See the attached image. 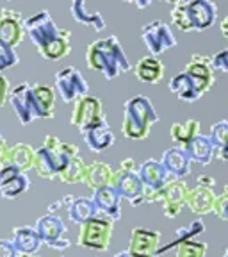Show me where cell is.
I'll list each match as a JSON object with an SVG mask.
<instances>
[{
	"instance_id": "cell-48",
	"label": "cell",
	"mask_w": 228,
	"mask_h": 257,
	"mask_svg": "<svg viewBox=\"0 0 228 257\" xmlns=\"http://www.w3.org/2000/svg\"><path fill=\"white\" fill-rule=\"evenodd\" d=\"M136 6H137V8H148L150 2H136Z\"/></svg>"
},
{
	"instance_id": "cell-41",
	"label": "cell",
	"mask_w": 228,
	"mask_h": 257,
	"mask_svg": "<svg viewBox=\"0 0 228 257\" xmlns=\"http://www.w3.org/2000/svg\"><path fill=\"white\" fill-rule=\"evenodd\" d=\"M18 252H16L15 245L9 243V241H0V257H16Z\"/></svg>"
},
{
	"instance_id": "cell-9",
	"label": "cell",
	"mask_w": 228,
	"mask_h": 257,
	"mask_svg": "<svg viewBox=\"0 0 228 257\" xmlns=\"http://www.w3.org/2000/svg\"><path fill=\"white\" fill-rule=\"evenodd\" d=\"M56 86L61 100L66 104L79 100L80 96L88 95V82L82 77V73L73 66H66L56 75Z\"/></svg>"
},
{
	"instance_id": "cell-20",
	"label": "cell",
	"mask_w": 228,
	"mask_h": 257,
	"mask_svg": "<svg viewBox=\"0 0 228 257\" xmlns=\"http://www.w3.org/2000/svg\"><path fill=\"white\" fill-rule=\"evenodd\" d=\"M120 198L121 197L114 191V189L105 186V188L96 189L91 200H93V204L96 205V209L112 221V220H120V216H121Z\"/></svg>"
},
{
	"instance_id": "cell-13",
	"label": "cell",
	"mask_w": 228,
	"mask_h": 257,
	"mask_svg": "<svg viewBox=\"0 0 228 257\" xmlns=\"http://www.w3.org/2000/svg\"><path fill=\"white\" fill-rule=\"evenodd\" d=\"M185 11H187L191 31H205L216 22V4L208 0H192L185 2Z\"/></svg>"
},
{
	"instance_id": "cell-42",
	"label": "cell",
	"mask_w": 228,
	"mask_h": 257,
	"mask_svg": "<svg viewBox=\"0 0 228 257\" xmlns=\"http://www.w3.org/2000/svg\"><path fill=\"white\" fill-rule=\"evenodd\" d=\"M8 96H9L8 79H6V77L0 73V107H2V105H6V102H8Z\"/></svg>"
},
{
	"instance_id": "cell-18",
	"label": "cell",
	"mask_w": 228,
	"mask_h": 257,
	"mask_svg": "<svg viewBox=\"0 0 228 257\" xmlns=\"http://www.w3.org/2000/svg\"><path fill=\"white\" fill-rule=\"evenodd\" d=\"M160 165L164 166L169 177H173L175 181H180L182 177H187L191 173V159L187 157L184 149L180 147H171L162 154Z\"/></svg>"
},
{
	"instance_id": "cell-8",
	"label": "cell",
	"mask_w": 228,
	"mask_h": 257,
	"mask_svg": "<svg viewBox=\"0 0 228 257\" xmlns=\"http://www.w3.org/2000/svg\"><path fill=\"white\" fill-rule=\"evenodd\" d=\"M141 38H143L144 45H146V48H148L153 57L160 56L162 52H166V50H169V48H173L176 45L171 29L162 20H153L144 25L141 29Z\"/></svg>"
},
{
	"instance_id": "cell-21",
	"label": "cell",
	"mask_w": 228,
	"mask_h": 257,
	"mask_svg": "<svg viewBox=\"0 0 228 257\" xmlns=\"http://www.w3.org/2000/svg\"><path fill=\"white\" fill-rule=\"evenodd\" d=\"M184 150L189 159H191V163L194 161V163H200L203 166L210 165L214 159V154H216L214 145L210 143L208 136H203V134H196V136L185 145Z\"/></svg>"
},
{
	"instance_id": "cell-24",
	"label": "cell",
	"mask_w": 228,
	"mask_h": 257,
	"mask_svg": "<svg viewBox=\"0 0 228 257\" xmlns=\"http://www.w3.org/2000/svg\"><path fill=\"white\" fill-rule=\"evenodd\" d=\"M82 136H84L89 150H93V152H104V150H107L114 143V134L109 128L107 121H102L100 125L89 128L88 133L82 134Z\"/></svg>"
},
{
	"instance_id": "cell-28",
	"label": "cell",
	"mask_w": 228,
	"mask_h": 257,
	"mask_svg": "<svg viewBox=\"0 0 228 257\" xmlns=\"http://www.w3.org/2000/svg\"><path fill=\"white\" fill-rule=\"evenodd\" d=\"M72 11L73 18H75L79 24H84V25H91L95 31H104L105 29V20L104 16L100 13H89L88 11V6L82 2V0H75L70 8Z\"/></svg>"
},
{
	"instance_id": "cell-26",
	"label": "cell",
	"mask_w": 228,
	"mask_h": 257,
	"mask_svg": "<svg viewBox=\"0 0 228 257\" xmlns=\"http://www.w3.org/2000/svg\"><path fill=\"white\" fill-rule=\"evenodd\" d=\"M112 170L109 165L105 163H91V165L86 166V175H84V184L91 189H100L109 186V181H111Z\"/></svg>"
},
{
	"instance_id": "cell-27",
	"label": "cell",
	"mask_w": 228,
	"mask_h": 257,
	"mask_svg": "<svg viewBox=\"0 0 228 257\" xmlns=\"http://www.w3.org/2000/svg\"><path fill=\"white\" fill-rule=\"evenodd\" d=\"M34 154L36 150L31 145H15L13 149L8 150V165L15 166L20 172H27L29 168H34Z\"/></svg>"
},
{
	"instance_id": "cell-15",
	"label": "cell",
	"mask_w": 228,
	"mask_h": 257,
	"mask_svg": "<svg viewBox=\"0 0 228 257\" xmlns=\"http://www.w3.org/2000/svg\"><path fill=\"white\" fill-rule=\"evenodd\" d=\"M24 40V25H22V15L13 9H2L0 15V41L15 48Z\"/></svg>"
},
{
	"instance_id": "cell-45",
	"label": "cell",
	"mask_w": 228,
	"mask_h": 257,
	"mask_svg": "<svg viewBox=\"0 0 228 257\" xmlns=\"http://www.w3.org/2000/svg\"><path fill=\"white\" fill-rule=\"evenodd\" d=\"M120 170H123V172H136V163H134V159H123L120 165Z\"/></svg>"
},
{
	"instance_id": "cell-39",
	"label": "cell",
	"mask_w": 228,
	"mask_h": 257,
	"mask_svg": "<svg viewBox=\"0 0 228 257\" xmlns=\"http://www.w3.org/2000/svg\"><path fill=\"white\" fill-rule=\"evenodd\" d=\"M214 213L221 218V220L228 221V184L224 186L223 193L216 195V202H214Z\"/></svg>"
},
{
	"instance_id": "cell-29",
	"label": "cell",
	"mask_w": 228,
	"mask_h": 257,
	"mask_svg": "<svg viewBox=\"0 0 228 257\" xmlns=\"http://www.w3.org/2000/svg\"><path fill=\"white\" fill-rule=\"evenodd\" d=\"M15 248L16 252L20 253H32L36 252L38 248L41 246V239L40 236L36 234V230L27 229V227H22V229L15 230Z\"/></svg>"
},
{
	"instance_id": "cell-11",
	"label": "cell",
	"mask_w": 228,
	"mask_h": 257,
	"mask_svg": "<svg viewBox=\"0 0 228 257\" xmlns=\"http://www.w3.org/2000/svg\"><path fill=\"white\" fill-rule=\"evenodd\" d=\"M64 232H66V229H64L63 220L59 216H56V214H48V216L40 218L36 223V234L40 236V239L45 241L52 248H68L70 241L63 237Z\"/></svg>"
},
{
	"instance_id": "cell-1",
	"label": "cell",
	"mask_w": 228,
	"mask_h": 257,
	"mask_svg": "<svg viewBox=\"0 0 228 257\" xmlns=\"http://www.w3.org/2000/svg\"><path fill=\"white\" fill-rule=\"evenodd\" d=\"M24 29L45 59L59 61L72 50V34L61 31L48 11H40L24 22Z\"/></svg>"
},
{
	"instance_id": "cell-10",
	"label": "cell",
	"mask_w": 228,
	"mask_h": 257,
	"mask_svg": "<svg viewBox=\"0 0 228 257\" xmlns=\"http://www.w3.org/2000/svg\"><path fill=\"white\" fill-rule=\"evenodd\" d=\"M184 73L187 75V79L191 80L192 88L196 91L198 96L205 95L208 89L214 84V75L210 70V57L208 56H198L192 54L191 61L185 66Z\"/></svg>"
},
{
	"instance_id": "cell-2",
	"label": "cell",
	"mask_w": 228,
	"mask_h": 257,
	"mask_svg": "<svg viewBox=\"0 0 228 257\" xmlns=\"http://www.w3.org/2000/svg\"><path fill=\"white\" fill-rule=\"evenodd\" d=\"M86 61H88L89 68L100 72L107 80L116 79L121 73L130 70V63H128L116 36L93 41L86 52Z\"/></svg>"
},
{
	"instance_id": "cell-22",
	"label": "cell",
	"mask_w": 228,
	"mask_h": 257,
	"mask_svg": "<svg viewBox=\"0 0 228 257\" xmlns=\"http://www.w3.org/2000/svg\"><path fill=\"white\" fill-rule=\"evenodd\" d=\"M214 202H216V193L212 189L196 186L187 191L185 205L191 209L194 214H208L214 213Z\"/></svg>"
},
{
	"instance_id": "cell-14",
	"label": "cell",
	"mask_w": 228,
	"mask_h": 257,
	"mask_svg": "<svg viewBox=\"0 0 228 257\" xmlns=\"http://www.w3.org/2000/svg\"><path fill=\"white\" fill-rule=\"evenodd\" d=\"M109 188H112L120 197L128 198L130 202L143 195V182H141L137 172H123V170L112 172Z\"/></svg>"
},
{
	"instance_id": "cell-19",
	"label": "cell",
	"mask_w": 228,
	"mask_h": 257,
	"mask_svg": "<svg viewBox=\"0 0 228 257\" xmlns=\"http://www.w3.org/2000/svg\"><path fill=\"white\" fill-rule=\"evenodd\" d=\"M187 191H189V188L185 186V182H182V181H171L166 186L164 198H162L166 218H175L180 214V211L185 205Z\"/></svg>"
},
{
	"instance_id": "cell-35",
	"label": "cell",
	"mask_w": 228,
	"mask_h": 257,
	"mask_svg": "<svg viewBox=\"0 0 228 257\" xmlns=\"http://www.w3.org/2000/svg\"><path fill=\"white\" fill-rule=\"evenodd\" d=\"M205 253H207V245L205 243L189 239L176 245L175 257H205Z\"/></svg>"
},
{
	"instance_id": "cell-36",
	"label": "cell",
	"mask_w": 228,
	"mask_h": 257,
	"mask_svg": "<svg viewBox=\"0 0 228 257\" xmlns=\"http://www.w3.org/2000/svg\"><path fill=\"white\" fill-rule=\"evenodd\" d=\"M169 15H171V24L175 25L176 29H180V31H184V32H191V24H189L184 0H178V2L173 4L171 13H169Z\"/></svg>"
},
{
	"instance_id": "cell-7",
	"label": "cell",
	"mask_w": 228,
	"mask_h": 257,
	"mask_svg": "<svg viewBox=\"0 0 228 257\" xmlns=\"http://www.w3.org/2000/svg\"><path fill=\"white\" fill-rule=\"evenodd\" d=\"M9 104H11L13 111L18 116V120L22 121V125H29L32 120L36 118H45L43 112L38 107L34 96H32V88L27 82L18 84L8 96Z\"/></svg>"
},
{
	"instance_id": "cell-38",
	"label": "cell",
	"mask_w": 228,
	"mask_h": 257,
	"mask_svg": "<svg viewBox=\"0 0 228 257\" xmlns=\"http://www.w3.org/2000/svg\"><path fill=\"white\" fill-rule=\"evenodd\" d=\"M18 63V54L15 52V48H9L0 41V72H4L9 66H15Z\"/></svg>"
},
{
	"instance_id": "cell-43",
	"label": "cell",
	"mask_w": 228,
	"mask_h": 257,
	"mask_svg": "<svg viewBox=\"0 0 228 257\" xmlns=\"http://www.w3.org/2000/svg\"><path fill=\"white\" fill-rule=\"evenodd\" d=\"M214 184H216L214 177H210V175H200V177H198V186H201V188L212 189Z\"/></svg>"
},
{
	"instance_id": "cell-17",
	"label": "cell",
	"mask_w": 228,
	"mask_h": 257,
	"mask_svg": "<svg viewBox=\"0 0 228 257\" xmlns=\"http://www.w3.org/2000/svg\"><path fill=\"white\" fill-rule=\"evenodd\" d=\"M29 184H31V181L25 175V172H20L15 166L8 165L0 170V193L6 198H13L22 195L29 188Z\"/></svg>"
},
{
	"instance_id": "cell-31",
	"label": "cell",
	"mask_w": 228,
	"mask_h": 257,
	"mask_svg": "<svg viewBox=\"0 0 228 257\" xmlns=\"http://www.w3.org/2000/svg\"><path fill=\"white\" fill-rule=\"evenodd\" d=\"M169 133H171V140L175 143H178L180 149H184L192 138L196 136V134H200V121L187 120L185 123H173Z\"/></svg>"
},
{
	"instance_id": "cell-23",
	"label": "cell",
	"mask_w": 228,
	"mask_h": 257,
	"mask_svg": "<svg viewBox=\"0 0 228 257\" xmlns=\"http://www.w3.org/2000/svg\"><path fill=\"white\" fill-rule=\"evenodd\" d=\"M136 77L141 82H148V84H157L159 80H162L164 77V64L159 57H143L141 61H137L136 64Z\"/></svg>"
},
{
	"instance_id": "cell-25",
	"label": "cell",
	"mask_w": 228,
	"mask_h": 257,
	"mask_svg": "<svg viewBox=\"0 0 228 257\" xmlns=\"http://www.w3.org/2000/svg\"><path fill=\"white\" fill-rule=\"evenodd\" d=\"M68 213H70V220L77 225L86 223V221L93 220V218L104 216V214L96 209V205L93 204L91 198H86V197L73 200V204L70 205V209H68Z\"/></svg>"
},
{
	"instance_id": "cell-47",
	"label": "cell",
	"mask_w": 228,
	"mask_h": 257,
	"mask_svg": "<svg viewBox=\"0 0 228 257\" xmlns=\"http://www.w3.org/2000/svg\"><path fill=\"white\" fill-rule=\"evenodd\" d=\"M217 157H219V159H223V161H226V163H228V143L223 145L221 149H217Z\"/></svg>"
},
{
	"instance_id": "cell-34",
	"label": "cell",
	"mask_w": 228,
	"mask_h": 257,
	"mask_svg": "<svg viewBox=\"0 0 228 257\" xmlns=\"http://www.w3.org/2000/svg\"><path fill=\"white\" fill-rule=\"evenodd\" d=\"M205 230V223L201 220H194V221H191V223L187 225V227H180V229L176 230V237H175V241H173L171 245H168V246H162V248H159V252H157V255L159 253H164L166 250H169V248H173V246H176L178 243H184V241H189V239H192L194 236H198V234H201Z\"/></svg>"
},
{
	"instance_id": "cell-46",
	"label": "cell",
	"mask_w": 228,
	"mask_h": 257,
	"mask_svg": "<svg viewBox=\"0 0 228 257\" xmlns=\"http://www.w3.org/2000/svg\"><path fill=\"white\" fill-rule=\"evenodd\" d=\"M219 29H221V34H223V38L228 41V16H224L223 20H221Z\"/></svg>"
},
{
	"instance_id": "cell-37",
	"label": "cell",
	"mask_w": 228,
	"mask_h": 257,
	"mask_svg": "<svg viewBox=\"0 0 228 257\" xmlns=\"http://www.w3.org/2000/svg\"><path fill=\"white\" fill-rule=\"evenodd\" d=\"M208 140L214 145V149H221L223 145L228 143V121L221 120L217 123H214L210 127V134H208Z\"/></svg>"
},
{
	"instance_id": "cell-5",
	"label": "cell",
	"mask_w": 228,
	"mask_h": 257,
	"mask_svg": "<svg viewBox=\"0 0 228 257\" xmlns=\"http://www.w3.org/2000/svg\"><path fill=\"white\" fill-rule=\"evenodd\" d=\"M112 234V221L107 216H98L80 225L79 232V245L91 250H104L109 248V241Z\"/></svg>"
},
{
	"instance_id": "cell-30",
	"label": "cell",
	"mask_w": 228,
	"mask_h": 257,
	"mask_svg": "<svg viewBox=\"0 0 228 257\" xmlns=\"http://www.w3.org/2000/svg\"><path fill=\"white\" fill-rule=\"evenodd\" d=\"M32 88V96L36 100L40 111L43 112L45 118H54V102H56V96H54V89L48 88V86H41V84H34Z\"/></svg>"
},
{
	"instance_id": "cell-49",
	"label": "cell",
	"mask_w": 228,
	"mask_h": 257,
	"mask_svg": "<svg viewBox=\"0 0 228 257\" xmlns=\"http://www.w3.org/2000/svg\"><path fill=\"white\" fill-rule=\"evenodd\" d=\"M223 257H228V248L224 250V253H223Z\"/></svg>"
},
{
	"instance_id": "cell-16",
	"label": "cell",
	"mask_w": 228,
	"mask_h": 257,
	"mask_svg": "<svg viewBox=\"0 0 228 257\" xmlns=\"http://www.w3.org/2000/svg\"><path fill=\"white\" fill-rule=\"evenodd\" d=\"M139 175L141 182H143L144 188L153 189V191H159V189L166 188V184H169L171 181H175L173 177L168 175V172L164 170V166L160 165V161L148 159L144 161L143 165L139 166Z\"/></svg>"
},
{
	"instance_id": "cell-6",
	"label": "cell",
	"mask_w": 228,
	"mask_h": 257,
	"mask_svg": "<svg viewBox=\"0 0 228 257\" xmlns=\"http://www.w3.org/2000/svg\"><path fill=\"white\" fill-rule=\"evenodd\" d=\"M70 121L80 133L86 134L89 128L105 121L104 114H102V102L96 96H80L79 100L73 102V112Z\"/></svg>"
},
{
	"instance_id": "cell-33",
	"label": "cell",
	"mask_w": 228,
	"mask_h": 257,
	"mask_svg": "<svg viewBox=\"0 0 228 257\" xmlns=\"http://www.w3.org/2000/svg\"><path fill=\"white\" fill-rule=\"evenodd\" d=\"M84 175H86L84 161L80 159V157H73L57 177L63 182H66V184H77V182H84Z\"/></svg>"
},
{
	"instance_id": "cell-3",
	"label": "cell",
	"mask_w": 228,
	"mask_h": 257,
	"mask_svg": "<svg viewBox=\"0 0 228 257\" xmlns=\"http://www.w3.org/2000/svg\"><path fill=\"white\" fill-rule=\"evenodd\" d=\"M79 157V147L72 143H63L56 136H47L41 149L34 154V168L38 175L43 179H56L64 166L68 165L70 159Z\"/></svg>"
},
{
	"instance_id": "cell-40",
	"label": "cell",
	"mask_w": 228,
	"mask_h": 257,
	"mask_svg": "<svg viewBox=\"0 0 228 257\" xmlns=\"http://www.w3.org/2000/svg\"><path fill=\"white\" fill-rule=\"evenodd\" d=\"M210 70L212 72L216 70V72L228 73V48L219 50V52L210 57Z\"/></svg>"
},
{
	"instance_id": "cell-32",
	"label": "cell",
	"mask_w": 228,
	"mask_h": 257,
	"mask_svg": "<svg viewBox=\"0 0 228 257\" xmlns=\"http://www.w3.org/2000/svg\"><path fill=\"white\" fill-rule=\"evenodd\" d=\"M169 89H171V93H175L182 102H194L200 98V96L196 95V91H194V88H192L191 80L187 79V75H185L184 72L175 75L169 80Z\"/></svg>"
},
{
	"instance_id": "cell-12",
	"label": "cell",
	"mask_w": 228,
	"mask_h": 257,
	"mask_svg": "<svg viewBox=\"0 0 228 257\" xmlns=\"http://www.w3.org/2000/svg\"><path fill=\"white\" fill-rule=\"evenodd\" d=\"M160 246V232L136 227L130 236V245L127 252L130 257H157Z\"/></svg>"
},
{
	"instance_id": "cell-4",
	"label": "cell",
	"mask_w": 228,
	"mask_h": 257,
	"mask_svg": "<svg viewBox=\"0 0 228 257\" xmlns=\"http://www.w3.org/2000/svg\"><path fill=\"white\" fill-rule=\"evenodd\" d=\"M159 121L155 109L148 96L137 95L125 104V116H123V136L128 140L141 141L146 140L150 134V128L153 123Z\"/></svg>"
},
{
	"instance_id": "cell-44",
	"label": "cell",
	"mask_w": 228,
	"mask_h": 257,
	"mask_svg": "<svg viewBox=\"0 0 228 257\" xmlns=\"http://www.w3.org/2000/svg\"><path fill=\"white\" fill-rule=\"evenodd\" d=\"M8 150L9 147L6 143L0 145V170L4 168V166H8Z\"/></svg>"
}]
</instances>
